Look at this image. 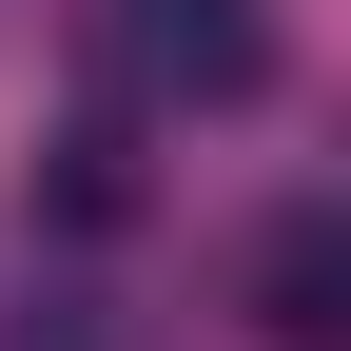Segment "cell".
<instances>
[{"label":"cell","mask_w":351,"mask_h":351,"mask_svg":"<svg viewBox=\"0 0 351 351\" xmlns=\"http://www.w3.org/2000/svg\"><path fill=\"white\" fill-rule=\"evenodd\" d=\"M234 293H254V332H274V351H332V332H351V215H332V195H274Z\"/></svg>","instance_id":"1"},{"label":"cell","mask_w":351,"mask_h":351,"mask_svg":"<svg viewBox=\"0 0 351 351\" xmlns=\"http://www.w3.org/2000/svg\"><path fill=\"white\" fill-rule=\"evenodd\" d=\"M137 59L176 98H254V78H274V20H254V0H137Z\"/></svg>","instance_id":"2"},{"label":"cell","mask_w":351,"mask_h":351,"mask_svg":"<svg viewBox=\"0 0 351 351\" xmlns=\"http://www.w3.org/2000/svg\"><path fill=\"white\" fill-rule=\"evenodd\" d=\"M20 215H39V234H117V215H137V137H117V117H78V137L20 176Z\"/></svg>","instance_id":"3"}]
</instances>
